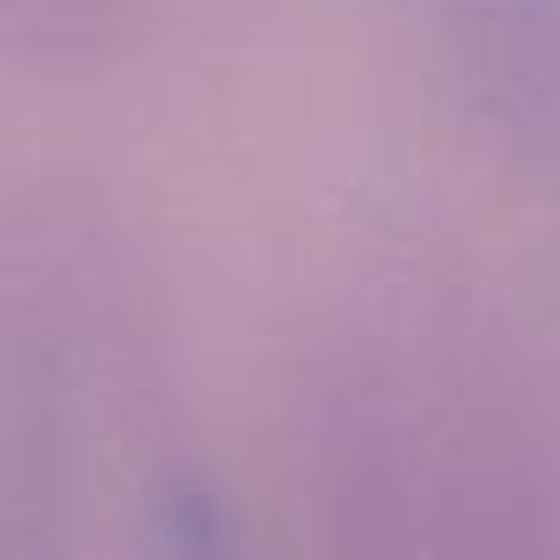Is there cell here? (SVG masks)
Wrapping results in <instances>:
<instances>
[{"label":"cell","instance_id":"cell-1","mask_svg":"<svg viewBox=\"0 0 560 560\" xmlns=\"http://www.w3.org/2000/svg\"><path fill=\"white\" fill-rule=\"evenodd\" d=\"M311 501L350 547H560V396L508 311L409 270L357 291L304 370Z\"/></svg>","mask_w":560,"mask_h":560},{"label":"cell","instance_id":"cell-2","mask_svg":"<svg viewBox=\"0 0 560 560\" xmlns=\"http://www.w3.org/2000/svg\"><path fill=\"white\" fill-rule=\"evenodd\" d=\"M211 540L165 298L73 185H0V553Z\"/></svg>","mask_w":560,"mask_h":560},{"label":"cell","instance_id":"cell-3","mask_svg":"<svg viewBox=\"0 0 560 560\" xmlns=\"http://www.w3.org/2000/svg\"><path fill=\"white\" fill-rule=\"evenodd\" d=\"M448 60L481 126L560 165V0H455Z\"/></svg>","mask_w":560,"mask_h":560},{"label":"cell","instance_id":"cell-4","mask_svg":"<svg viewBox=\"0 0 560 560\" xmlns=\"http://www.w3.org/2000/svg\"><path fill=\"white\" fill-rule=\"evenodd\" d=\"M165 0H0V67H93L159 21Z\"/></svg>","mask_w":560,"mask_h":560}]
</instances>
